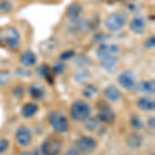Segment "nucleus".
Returning <instances> with one entry per match:
<instances>
[{
	"instance_id": "obj_32",
	"label": "nucleus",
	"mask_w": 155,
	"mask_h": 155,
	"mask_svg": "<svg viewBox=\"0 0 155 155\" xmlns=\"http://www.w3.org/2000/svg\"><path fill=\"white\" fill-rule=\"evenodd\" d=\"M154 46H155V37L154 36L149 37V38L145 41V47H146V48L151 49V48H153Z\"/></svg>"
},
{
	"instance_id": "obj_13",
	"label": "nucleus",
	"mask_w": 155,
	"mask_h": 155,
	"mask_svg": "<svg viewBox=\"0 0 155 155\" xmlns=\"http://www.w3.org/2000/svg\"><path fill=\"white\" fill-rule=\"evenodd\" d=\"M118 63H119V58L117 57V55L116 56L104 57V58L101 59V66L107 71H111V72L115 71Z\"/></svg>"
},
{
	"instance_id": "obj_22",
	"label": "nucleus",
	"mask_w": 155,
	"mask_h": 155,
	"mask_svg": "<svg viewBox=\"0 0 155 155\" xmlns=\"http://www.w3.org/2000/svg\"><path fill=\"white\" fill-rule=\"evenodd\" d=\"M74 65L77 67H80V68H86L87 66L90 65V59L88 57L84 56V55H79L76 58L74 59Z\"/></svg>"
},
{
	"instance_id": "obj_9",
	"label": "nucleus",
	"mask_w": 155,
	"mask_h": 155,
	"mask_svg": "<svg viewBox=\"0 0 155 155\" xmlns=\"http://www.w3.org/2000/svg\"><path fill=\"white\" fill-rule=\"evenodd\" d=\"M118 83L122 88L129 90L132 89L136 86V81H134V74L131 71H125L118 76Z\"/></svg>"
},
{
	"instance_id": "obj_25",
	"label": "nucleus",
	"mask_w": 155,
	"mask_h": 155,
	"mask_svg": "<svg viewBox=\"0 0 155 155\" xmlns=\"http://www.w3.org/2000/svg\"><path fill=\"white\" fill-rule=\"evenodd\" d=\"M82 93H83V95L85 97H87V98H92V97H94L96 95L97 88L94 85H90V84L86 85L83 88V90H82Z\"/></svg>"
},
{
	"instance_id": "obj_26",
	"label": "nucleus",
	"mask_w": 155,
	"mask_h": 155,
	"mask_svg": "<svg viewBox=\"0 0 155 155\" xmlns=\"http://www.w3.org/2000/svg\"><path fill=\"white\" fill-rule=\"evenodd\" d=\"M12 79V74L7 69H0V86H4Z\"/></svg>"
},
{
	"instance_id": "obj_29",
	"label": "nucleus",
	"mask_w": 155,
	"mask_h": 155,
	"mask_svg": "<svg viewBox=\"0 0 155 155\" xmlns=\"http://www.w3.org/2000/svg\"><path fill=\"white\" fill-rule=\"evenodd\" d=\"M74 57V52L72 50H68V51H64L59 55V60L61 62H64L66 60H69Z\"/></svg>"
},
{
	"instance_id": "obj_6",
	"label": "nucleus",
	"mask_w": 155,
	"mask_h": 155,
	"mask_svg": "<svg viewBox=\"0 0 155 155\" xmlns=\"http://www.w3.org/2000/svg\"><path fill=\"white\" fill-rule=\"evenodd\" d=\"M3 41L11 49H18L21 45V36L15 27H7L3 31Z\"/></svg>"
},
{
	"instance_id": "obj_33",
	"label": "nucleus",
	"mask_w": 155,
	"mask_h": 155,
	"mask_svg": "<svg viewBox=\"0 0 155 155\" xmlns=\"http://www.w3.org/2000/svg\"><path fill=\"white\" fill-rule=\"evenodd\" d=\"M23 93H24V91H23V88L22 87H16V88L14 89V94H15V96H17V97H19V98H21L22 96H23Z\"/></svg>"
},
{
	"instance_id": "obj_21",
	"label": "nucleus",
	"mask_w": 155,
	"mask_h": 155,
	"mask_svg": "<svg viewBox=\"0 0 155 155\" xmlns=\"http://www.w3.org/2000/svg\"><path fill=\"white\" fill-rule=\"evenodd\" d=\"M84 122H85L86 129L91 132H96L101 129V122L97 118H87Z\"/></svg>"
},
{
	"instance_id": "obj_36",
	"label": "nucleus",
	"mask_w": 155,
	"mask_h": 155,
	"mask_svg": "<svg viewBox=\"0 0 155 155\" xmlns=\"http://www.w3.org/2000/svg\"><path fill=\"white\" fill-rule=\"evenodd\" d=\"M31 155H44L42 154V152L41 151V149H33V151H32Z\"/></svg>"
},
{
	"instance_id": "obj_15",
	"label": "nucleus",
	"mask_w": 155,
	"mask_h": 155,
	"mask_svg": "<svg viewBox=\"0 0 155 155\" xmlns=\"http://www.w3.org/2000/svg\"><path fill=\"white\" fill-rule=\"evenodd\" d=\"M37 61V57L34 52L30 51H25L23 54L20 57V62L23 64L24 66H33Z\"/></svg>"
},
{
	"instance_id": "obj_1",
	"label": "nucleus",
	"mask_w": 155,
	"mask_h": 155,
	"mask_svg": "<svg viewBox=\"0 0 155 155\" xmlns=\"http://www.w3.org/2000/svg\"><path fill=\"white\" fill-rule=\"evenodd\" d=\"M127 16L123 12H114L107 15L104 20V27L111 32H116L125 26Z\"/></svg>"
},
{
	"instance_id": "obj_11",
	"label": "nucleus",
	"mask_w": 155,
	"mask_h": 155,
	"mask_svg": "<svg viewBox=\"0 0 155 155\" xmlns=\"http://www.w3.org/2000/svg\"><path fill=\"white\" fill-rule=\"evenodd\" d=\"M16 140L21 146H28L31 143L32 134L27 126H21L16 132Z\"/></svg>"
},
{
	"instance_id": "obj_10",
	"label": "nucleus",
	"mask_w": 155,
	"mask_h": 155,
	"mask_svg": "<svg viewBox=\"0 0 155 155\" xmlns=\"http://www.w3.org/2000/svg\"><path fill=\"white\" fill-rule=\"evenodd\" d=\"M83 6L80 3H71L66 9V17L71 23H76L83 15Z\"/></svg>"
},
{
	"instance_id": "obj_37",
	"label": "nucleus",
	"mask_w": 155,
	"mask_h": 155,
	"mask_svg": "<svg viewBox=\"0 0 155 155\" xmlns=\"http://www.w3.org/2000/svg\"><path fill=\"white\" fill-rule=\"evenodd\" d=\"M3 41V32L0 30V41Z\"/></svg>"
},
{
	"instance_id": "obj_8",
	"label": "nucleus",
	"mask_w": 155,
	"mask_h": 155,
	"mask_svg": "<svg viewBox=\"0 0 155 155\" xmlns=\"http://www.w3.org/2000/svg\"><path fill=\"white\" fill-rule=\"evenodd\" d=\"M119 52L120 47L116 44H104V42H101L96 49V55L101 59L109 56H116Z\"/></svg>"
},
{
	"instance_id": "obj_38",
	"label": "nucleus",
	"mask_w": 155,
	"mask_h": 155,
	"mask_svg": "<svg viewBox=\"0 0 155 155\" xmlns=\"http://www.w3.org/2000/svg\"><path fill=\"white\" fill-rule=\"evenodd\" d=\"M21 155H31V153L28 151H24V152H22V154Z\"/></svg>"
},
{
	"instance_id": "obj_14",
	"label": "nucleus",
	"mask_w": 155,
	"mask_h": 155,
	"mask_svg": "<svg viewBox=\"0 0 155 155\" xmlns=\"http://www.w3.org/2000/svg\"><path fill=\"white\" fill-rule=\"evenodd\" d=\"M104 96L107 97V101H112V102H116L121 99V92L120 90L115 87L114 85H110L107 86L104 91Z\"/></svg>"
},
{
	"instance_id": "obj_20",
	"label": "nucleus",
	"mask_w": 155,
	"mask_h": 155,
	"mask_svg": "<svg viewBox=\"0 0 155 155\" xmlns=\"http://www.w3.org/2000/svg\"><path fill=\"white\" fill-rule=\"evenodd\" d=\"M29 93L34 99H41L46 95V90L41 84H32L29 88Z\"/></svg>"
},
{
	"instance_id": "obj_39",
	"label": "nucleus",
	"mask_w": 155,
	"mask_h": 155,
	"mask_svg": "<svg viewBox=\"0 0 155 155\" xmlns=\"http://www.w3.org/2000/svg\"><path fill=\"white\" fill-rule=\"evenodd\" d=\"M149 155H155L154 153H151V154H149Z\"/></svg>"
},
{
	"instance_id": "obj_19",
	"label": "nucleus",
	"mask_w": 155,
	"mask_h": 155,
	"mask_svg": "<svg viewBox=\"0 0 155 155\" xmlns=\"http://www.w3.org/2000/svg\"><path fill=\"white\" fill-rule=\"evenodd\" d=\"M37 111H38L37 104H34V102H29V104H24V107H22V110H21V114L24 118L28 119V118L33 117L34 115L37 113Z\"/></svg>"
},
{
	"instance_id": "obj_18",
	"label": "nucleus",
	"mask_w": 155,
	"mask_h": 155,
	"mask_svg": "<svg viewBox=\"0 0 155 155\" xmlns=\"http://www.w3.org/2000/svg\"><path fill=\"white\" fill-rule=\"evenodd\" d=\"M139 90L140 92H144V93H149V94H154L155 92V82L154 80L151 81H144L140 82L137 86H134Z\"/></svg>"
},
{
	"instance_id": "obj_3",
	"label": "nucleus",
	"mask_w": 155,
	"mask_h": 155,
	"mask_svg": "<svg viewBox=\"0 0 155 155\" xmlns=\"http://www.w3.org/2000/svg\"><path fill=\"white\" fill-rule=\"evenodd\" d=\"M49 123L50 125L53 127L54 130H56L57 132H66L68 130V121H67V118L63 115V113L59 111H54L51 112L49 114L48 117Z\"/></svg>"
},
{
	"instance_id": "obj_23",
	"label": "nucleus",
	"mask_w": 155,
	"mask_h": 155,
	"mask_svg": "<svg viewBox=\"0 0 155 155\" xmlns=\"http://www.w3.org/2000/svg\"><path fill=\"white\" fill-rule=\"evenodd\" d=\"M37 71H38L39 74H41V77H44L49 83H53V78H52V72L53 71H52V68H50L49 66L42 64V65L38 67Z\"/></svg>"
},
{
	"instance_id": "obj_4",
	"label": "nucleus",
	"mask_w": 155,
	"mask_h": 155,
	"mask_svg": "<svg viewBox=\"0 0 155 155\" xmlns=\"http://www.w3.org/2000/svg\"><path fill=\"white\" fill-rule=\"evenodd\" d=\"M97 147L96 141L91 137H81L74 143V148L79 153L88 155L94 151Z\"/></svg>"
},
{
	"instance_id": "obj_2",
	"label": "nucleus",
	"mask_w": 155,
	"mask_h": 155,
	"mask_svg": "<svg viewBox=\"0 0 155 155\" xmlns=\"http://www.w3.org/2000/svg\"><path fill=\"white\" fill-rule=\"evenodd\" d=\"M91 114V107L84 101H77L71 107V117L74 121L83 122L89 118Z\"/></svg>"
},
{
	"instance_id": "obj_31",
	"label": "nucleus",
	"mask_w": 155,
	"mask_h": 155,
	"mask_svg": "<svg viewBox=\"0 0 155 155\" xmlns=\"http://www.w3.org/2000/svg\"><path fill=\"white\" fill-rule=\"evenodd\" d=\"M9 147V142L6 139H0V154L4 153Z\"/></svg>"
},
{
	"instance_id": "obj_35",
	"label": "nucleus",
	"mask_w": 155,
	"mask_h": 155,
	"mask_svg": "<svg viewBox=\"0 0 155 155\" xmlns=\"http://www.w3.org/2000/svg\"><path fill=\"white\" fill-rule=\"evenodd\" d=\"M148 126H149L150 129L154 130V128H155V120H154V117H152V118H150L148 120Z\"/></svg>"
},
{
	"instance_id": "obj_17",
	"label": "nucleus",
	"mask_w": 155,
	"mask_h": 155,
	"mask_svg": "<svg viewBox=\"0 0 155 155\" xmlns=\"http://www.w3.org/2000/svg\"><path fill=\"white\" fill-rule=\"evenodd\" d=\"M137 106L140 110L145 112H150L153 111L155 109V102L154 101L150 98H147V97H141V98L137 99Z\"/></svg>"
},
{
	"instance_id": "obj_27",
	"label": "nucleus",
	"mask_w": 155,
	"mask_h": 155,
	"mask_svg": "<svg viewBox=\"0 0 155 155\" xmlns=\"http://www.w3.org/2000/svg\"><path fill=\"white\" fill-rule=\"evenodd\" d=\"M130 124L134 129H137V130H141V129L144 128L143 121H142L141 118H140L137 115H132L130 117Z\"/></svg>"
},
{
	"instance_id": "obj_24",
	"label": "nucleus",
	"mask_w": 155,
	"mask_h": 155,
	"mask_svg": "<svg viewBox=\"0 0 155 155\" xmlns=\"http://www.w3.org/2000/svg\"><path fill=\"white\" fill-rule=\"evenodd\" d=\"M90 78V74L87 69L82 68L81 71H77L74 74V80L78 82V83H85Z\"/></svg>"
},
{
	"instance_id": "obj_7",
	"label": "nucleus",
	"mask_w": 155,
	"mask_h": 155,
	"mask_svg": "<svg viewBox=\"0 0 155 155\" xmlns=\"http://www.w3.org/2000/svg\"><path fill=\"white\" fill-rule=\"evenodd\" d=\"M97 119L102 123L106 124H113L116 120V114L113 111L110 106H107V104H104V101H101V104L98 107V114H97Z\"/></svg>"
},
{
	"instance_id": "obj_5",
	"label": "nucleus",
	"mask_w": 155,
	"mask_h": 155,
	"mask_svg": "<svg viewBox=\"0 0 155 155\" xmlns=\"http://www.w3.org/2000/svg\"><path fill=\"white\" fill-rule=\"evenodd\" d=\"M61 147V142L57 137H50L41 143V151L44 155H59Z\"/></svg>"
},
{
	"instance_id": "obj_34",
	"label": "nucleus",
	"mask_w": 155,
	"mask_h": 155,
	"mask_svg": "<svg viewBox=\"0 0 155 155\" xmlns=\"http://www.w3.org/2000/svg\"><path fill=\"white\" fill-rule=\"evenodd\" d=\"M64 155H80V153L77 151V149L74 147V148H71V149L67 150L65 153H64Z\"/></svg>"
},
{
	"instance_id": "obj_30",
	"label": "nucleus",
	"mask_w": 155,
	"mask_h": 155,
	"mask_svg": "<svg viewBox=\"0 0 155 155\" xmlns=\"http://www.w3.org/2000/svg\"><path fill=\"white\" fill-rule=\"evenodd\" d=\"M66 66L65 64L63 63V62L60 61L59 63H57L56 65H54V67L52 68V71L55 72V74H62L64 71H65Z\"/></svg>"
},
{
	"instance_id": "obj_16",
	"label": "nucleus",
	"mask_w": 155,
	"mask_h": 155,
	"mask_svg": "<svg viewBox=\"0 0 155 155\" xmlns=\"http://www.w3.org/2000/svg\"><path fill=\"white\" fill-rule=\"evenodd\" d=\"M126 144H127V146H128L129 148L137 149V148H140V147L142 146V144H143V137L140 136L139 134L134 132V134H130L128 137H127Z\"/></svg>"
},
{
	"instance_id": "obj_12",
	"label": "nucleus",
	"mask_w": 155,
	"mask_h": 155,
	"mask_svg": "<svg viewBox=\"0 0 155 155\" xmlns=\"http://www.w3.org/2000/svg\"><path fill=\"white\" fill-rule=\"evenodd\" d=\"M129 29L131 32L136 34H141L143 33L146 29V20L144 17L137 16L130 21L129 23Z\"/></svg>"
},
{
	"instance_id": "obj_28",
	"label": "nucleus",
	"mask_w": 155,
	"mask_h": 155,
	"mask_svg": "<svg viewBox=\"0 0 155 155\" xmlns=\"http://www.w3.org/2000/svg\"><path fill=\"white\" fill-rule=\"evenodd\" d=\"M12 3L9 0H0V12L7 14L12 11Z\"/></svg>"
}]
</instances>
